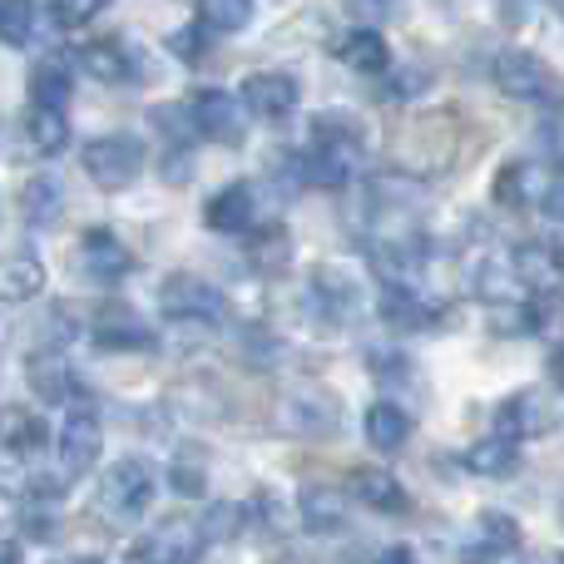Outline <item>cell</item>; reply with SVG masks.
I'll return each instance as SVG.
<instances>
[{
  "label": "cell",
  "instance_id": "41",
  "mask_svg": "<svg viewBox=\"0 0 564 564\" xmlns=\"http://www.w3.org/2000/svg\"><path fill=\"white\" fill-rule=\"evenodd\" d=\"M560 520H564V490H560Z\"/></svg>",
  "mask_w": 564,
  "mask_h": 564
},
{
  "label": "cell",
  "instance_id": "31",
  "mask_svg": "<svg viewBox=\"0 0 564 564\" xmlns=\"http://www.w3.org/2000/svg\"><path fill=\"white\" fill-rule=\"evenodd\" d=\"M20 208H25L30 224H50V218L65 208V188L55 178H30L25 194H20Z\"/></svg>",
  "mask_w": 564,
  "mask_h": 564
},
{
  "label": "cell",
  "instance_id": "11",
  "mask_svg": "<svg viewBox=\"0 0 564 564\" xmlns=\"http://www.w3.org/2000/svg\"><path fill=\"white\" fill-rule=\"evenodd\" d=\"M490 85L510 99H545L555 89V75H550L545 59L525 55V50H500L490 59Z\"/></svg>",
  "mask_w": 564,
  "mask_h": 564
},
{
  "label": "cell",
  "instance_id": "34",
  "mask_svg": "<svg viewBox=\"0 0 564 564\" xmlns=\"http://www.w3.org/2000/svg\"><path fill=\"white\" fill-rule=\"evenodd\" d=\"M253 263L263 268V273L288 263V234H282V228H263V238L253 243Z\"/></svg>",
  "mask_w": 564,
  "mask_h": 564
},
{
  "label": "cell",
  "instance_id": "4",
  "mask_svg": "<svg viewBox=\"0 0 564 564\" xmlns=\"http://www.w3.org/2000/svg\"><path fill=\"white\" fill-rule=\"evenodd\" d=\"M79 164H85V174H89L95 188H105V194H124V188L139 178V169H144V144L129 139V134L89 139L85 154H79Z\"/></svg>",
  "mask_w": 564,
  "mask_h": 564
},
{
  "label": "cell",
  "instance_id": "1",
  "mask_svg": "<svg viewBox=\"0 0 564 564\" xmlns=\"http://www.w3.org/2000/svg\"><path fill=\"white\" fill-rule=\"evenodd\" d=\"M361 154H367L361 129L351 124L347 115L327 109V115L312 119L307 144H302L297 159H292V174L312 188H341V184H351V174L361 169Z\"/></svg>",
  "mask_w": 564,
  "mask_h": 564
},
{
  "label": "cell",
  "instance_id": "30",
  "mask_svg": "<svg viewBox=\"0 0 564 564\" xmlns=\"http://www.w3.org/2000/svg\"><path fill=\"white\" fill-rule=\"evenodd\" d=\"M25 134H30V149L45 159L65 154L69 144V119L65 115H50V109H30L25 115Z\"/></svg>",
  "mask_w": 564,
  "mask_h": 564
},
{
  "label": "cell",
  "instance_id": "40",
  "mask_svg": "<svg viewBox=\"0 0 564 564\" xmlns=\"http://www.w3.org/2000/svg\"><path fill=\"white\" fill-rule=\"evenodd\" d=\"M55 564H105V560H85V555H75V560H55Z\"/></svg>",
  "mask_w": 564,
  "mask_h": 564
},
{
  "label": "cell",
  "instance_id": "38",
  "mask_svg": "<svg viewBox=\"0 0 564 564\" xmlns=\"http://www.w3.org/2000/svg\"><path fill=\"white\" fill-rule=\"evenodd\" d=\"M550 381H555V391H564V347L550 357Z\"/></svg>",
  "mask_w": 564,
  "mask_h": 564
},
{
  "label": "cell",
  "instance_id": "15",
  "mask_svg": "<svg viewBox=\"0 0 564 564\" xmlns=\"http://www.w3.org/2000/svg\"><path fill=\"white\" fill-rule=\"evenodd\" d=\"M312 292H317L322 312H327L332 322H357V317H367V307H371L367 288H361L347 268H332V263L312 273Z\"/></svg>",
  "mask_w": 564,
  "mask_h": 564
},
{
  "label": "cell",
  "instance_id": "7",
  "mask_svg": "<svg viewBox=\"0 0 564 564\" xmlns=\"http://www.w3.org/2000/svg\"><path fill=\"white\" fill-rule=\"evenodd\" d=\"M188 124H194V134L208 139V144L238 149L248 139V115H243V105H238V95H228V89H198L194 105H188Z\"/></svg>",
  "mask_w": 564,
  "mask_h": 564
},
{
  "label": "cell",
  "instance_id": "13",
  "mask_svg": "<svg viewBox=\"0 0 564 564\" xmlns=\"http://www.w3.org/2000/svg\"><path fill=\"white\" fill-rule=\"evenodd\" d=\"M258 188L253 184H228V188H218L214 198L204 204V224L214 228V234H228V238H248L258 228Z\"/></svg>",
  "mask_w": 564,
  "mask_h": 564
},
{
  "label": "cell",
  "instance_id": "24",
  "mask_svg": "<svg viewBox=\"0 0 564 564\" xmlns=\"http://www.w3.org/2000/svg\"><path fill=\"white\" fill-rule=\"evenodd\" d=\"M466 470L480 480H510L520 476V446L506 436H486L466 451Z\"/></svg>",
  "mask_w": 564,
  "mask_h": 564
},
{
  "label": "cell",
  "instance_id": "8",
  "mask_svg": "<svg viewBox=\"0 0 564 564\" xmlns=\"http://www.w3.org/2000/svg\"><path fill=\"white\" fill-rule=\"evenodd\" d=\"M555 401L545 397L540 387H525V391H516V397L506 401V406L496 411V436H506V441H540V436H550L555 431Z\"/></svg>",
  "mask_w": 564,
  "mask_h": 564
},
{
  "label": "cell",
  "instance_id": "20",
  "mask_svg": "<svg viewBox=\"0 0 564 564\" xmlns=\"http://www.w3.org/2000/svg\"><path fill=\"white\" fill-rule=\"evenodd\" d=\"M50 441V426L40 411H25V406H0V451H10L15 460H30L40 456Z\"/></svg>",
  "mask_w": 564,
  "mask_h": 564
},
{
  "label": "cell",
  "instance_id": "28",
  "mask_svg": "<svg viewBox=\"0 0 564 564\" xmlns=\"http://www.w3.org/2000/svg\"><path fill=\"white\" fill-rule=\"evenodd\" d=\"M79 65H85L95 79H105V85H124V79H134V65H129V55H124L119 40H95V45H85L79 50Z\"/></svg>",
  "mask_w": 564,
  "mask_h": 564
},
{
  "label": "cell",
  "instance_id": "39",
  "mask_svg": "<svg viewBox=\"0 0 564 564\" xmlns=\"http://www.w3.org/2000/svg\"><path fill=\"white\" fill-rule=\"evenodd\" d=\"M377 564H416V560H411V550H391V555H381Z\"/></svg>",
  "mask_w": 564,
  "mask_h": 564
},
{
  "label": "cell",
  "instance_id": "10",
  "mask_svg": "<svg viewBox=\"0 0 564 564\" xmlns=\"http://www.w3.org/2000/svg\"><path fill=\"white\" fill-rule=\"evenodd\" d=\"M302 99V85L292 75H282V69H263V75H248L243 89H238V105H243L248 119H268V124H278V119H288L292 109H297Z\"/></svg>",
  "mask_w": 564,
  "mask_h": 564
},
{
  "label": "cell",
  "instance_id": "22",
  "mask_svg": "<svg viewBox=\"0 0 564 564\" xmlns=\"http://www.w3.org/2000/svg\"><path fill=\"white\" fill-rule=\"evenodd\" d=\"M297 525L317 530V535H332V530L347 525V496L337 486H307L297 500Z\"/></svg>",
  "mask_w": 564,
  "mask_h": 564
},
{
  "label": "cell",
  "instance_id": "18",
  "mask_svg": "<svg viewBox=\"0 0 564 564\" xmlns=\"http://www.w3.org/2000/svg\"><path fill=\"white\" fill-rule=\"evenodd\" d=\"M332 55L351 69V75H367V79H387L391 75V50L381 40V30H341L332 40Z\"/></svg>",
  "mask_w": 564,
  "mask_h": 564
},
{
  "label": "cell",
  "instance_id": "3",
  "mask_svg": "<svg viewBox=\"0 0 564 564\" xmlns=\"http://www.w3.org/2000/svg\"><path fill=\"white\" fill-rule=\"evenodd\" d=\"M154 490H159L154 466H149V460L124 456V460H115V466L105 470L95 500H99V510H105L109 520H134V516H144V510L154 506Z\"/></svg>",
  "mask_w": 564,
  "mask_h": 564
},
{
  "label": "cell",
  "instance_id": "33",
  "mask_svg": "<svg viewBox=\"0 0 564 564\" xmlns=\"http://www.w3.org/2000/svg\"><path fill=\"white\" fill-rule=\"evenodd\" d=\"M0 40H6V45H30V40H35V10L0 6Z\"/></svg>",
  "mask_w": 564,
  "mask_h": 564
},
{
  "label": "cell",
  "instance_id": "6",
  "mask_svg": "<svg viewBox=\"0 0 564 564\" xmlns=\"http://www.w3.org/2000/svg\"><path fill=\"white\" fill-rule=\"evenodd\" d=\"M159 307L178 322H224L228 297L198 273H169L159 282Z\"/></svg>",
  "mask_w": 564,
  "mask_h": 564
},
{
  "label": "cell",
  "instance_id": "29",
  "mask_svg": "<svg viewBox=\"0 0 564 564\" xmlns=\"http://www.w3.org/2000/svg\"><path fill=\"white\" fill-rule=\"evenodd\" d=\"M248 20H253V6H248V0H204V6H198V30H204L208 40L238 35Z\"/></svg>",
  "mask_w": 564,
  "mask_h": 564
},
{
  "label": "cell",
  "instance_id": "14",
  "mask_svg": "<svg viewBox=\"0 0 564 564\" xmlns=\"http://www.w3.org/2000/svg\"><path fill=\"white\" fill-rule=\"evenodd\" d=\"M510 273H516L520 292H535V297H550V292H564V258L555 243H540V238H530V243H520L516 253H510Z\"/></svg>",
  "mask_w": 564,
  "mask_h": 564
},
{
  "label": "cell",
  "instance_id": "2",
  "mask_svg": "<svg viewBox=\"0 0 564 564\" xmlns=\"http://www.w3.org/2000/svg\"><path fill=\"white\" fill-rule=\"evenodd\" d=\"M496 204L516 214L564 218V159H520L496 174Z\"/></svg>",
  "mask_w": 564,
  "mask_h": 564
},
{
  "label": "cell",
  "instance_id": "37",
  "mask_svg": "<svg viewBox=\"0 0 564 564\" xmlns=\"http://www.w3.org/2000/svg\"><path fill=\"white\" fill-rule=\"evenodd\" d=\"M174 490H178V496H204V470L178 460V466H174Z\"/></svg>",
  "mask_w": 564,
  "mask_h": 564
},
{
  "label": "cell",
  "instance_id": "42",
  "mask_svg": "<svg viewBox=\"0 0 564 564\" xmlns=\"http://www.w3.org/2000/svg\"><path fill=\"white\" fill-rule=\"evenodd\" d=\"M560 258H564V243H560Z\"/></svg>",
  "mask_w": 564,
  "mask_h": 564
},
{
  "label": "cell",
  "instance_id": "43",
  "mask_svg": "<svg viewBox=\"0 0 564 564\" xmlns=\"http://www.w3.org/2000/svg\"><path fill=\"white\" fill-rule=\"evenodd\" d=\"M560 347H564V341H560Z\"/></svg>",
  "mask_w": 564,
  "mask_h": 564
},
{
  "label": "cell",
  "instance_id": "19",
  "mask_svg": "<svg viewBox=\"0 0 564 564\" xmlns=\"http://www.w3.org/2000/svg\"><path fill=\"white\" fill-rule=\"evenodd\" d=\"M282 426H288L292 436H327V431L337 426V406H332L317 387L288 391V401H282Z\"/></svg>",
  "mask_w": 564,
  "mask_h": 564
},
{
  "label": "cell",
  "instance_id": "5",
  "mask_svg": "<svg viewBox=\"0 0 564 564\" xmlns=\"http://www.w3.org/2000/svg\"><path fill=\"white\" fill-rule=\"evenodd\" d=\"M204 535L194 516H169L129 550V564H198L204 560Z\"/></svg>",
  "mask_w": 564,
  "mask_h": 564
},
{
  "label": "cell",
  "instance_id": "26",
  "mask_svg": "<svg viewBox=\"0 0 564 564\" xmlns=\"http://www.w3.org/2000/svg\"><path fill=\"white\" fill-rule=\"evenodd\" d=\"M45 288V268L35 253H6L0 258V302H30Z\"/></svg>",
  "mask_w": 564,
  "mask_h": 564
},
{
  "label": "cell",
  "instance_id": "25",
  "mask_svg": "<svg viewBox=\"0 0 564 564\" xmlns=\"http://www.w3.org/2000/svg\"><path fill=\"white\" fill-rule=\"evenodd\" d=\"M361 431H367V446L371 451L391 456V451H401L411 441V416L397 406V401H377V406L367 411V421H361Z\"/></svg>",
  "mask_w": 564,
  "mask_h": 564
},
{
  "label": "cell",
  "instance_id": "21",
  "mask_svg": "<svg viewBox=\"0 0 564 564\" xmlns=\"http://www.w3.org/2000/svg\"><path fill=\"white\" fill-rule=\"evenodd\" d=\"M347 486L367 510H381V516H401V510H406V490H401V480L381 466H357Z\"/></svg>",
  "mask_w": 564,
  "mask_h": 564
},
{
  "label": "cell",
  "instance_id": "16",
  "mask_svg": "<svg viewBox=\"0 0 564 564\" xmlns=\"http://www.w3.org/2000/svg\"><path fill=\"white\" fill-rule=\"evenodd\" d=\"M516 550H520V525L516 520L500 516V510L476 516V525H470V535H466V560L500 564V560H516Z\"/></svg>",
  "mask_w": 564,
  "mask_h": 564
},
{
  "label": "cell",
  "instance_id": "36",
  "mask_svg": "<svg viewBox=\"0 0 564 564\" xmlns=\"http://www.w3.org/2000/svg\"><path fill=\"white\" fill-rule=\"evenodd\" d=\"M426 85H431L426 69H401V75L391 79V95H397V99H416V95H426Z\"/></svg>",
  "mask_w": 564,
  "mask_h": 564
},
{
  "label": "cell",
  "instance_id": "32",
  "mask_svg": "<svg viewBox=\"0 0 564 564\" xmlns=\"http://www.w3.org/2000/svg\"><path fill=\"white\" fill-rule=\"evenodd\" d=\"M194 520H198V535H204V545H218V540H234L238 530H243L248 510L234 506V500H224V506H208L204 516H194Z\"/></svg>",
  "mask_w": 564,
  "mask_h": 564
},
{
  "label": "cell",
  "instance_id": "17",
  "mask_svg": "<svg viewBox=\"0 0 564 564\" xmlns=\"http://www.w3.org/2000/svg\"><path fill=\"white\" fill-rule=\"evenodd\" d=\"M79 263L95 282H119L134 273V253L115 238V228H85L79 238Z\"/></svg>",
  "mask_w": 564,
  "mask_h": 564
},
{
  "label": "cell",
  "instance_id": "27",
  "mask_svg": "<svg viewBox=\"0 0 564 564\" xmlns=\"http://www.w3.org/2000/svg\"><path fill=\"white\" fill-rule=\"evenodd\" d=\"M69 99H75V79L65 65L45 59V65L30 75V109H50V115H65Z\"/></svg>",
  "mask_w": 564,
  "mask_h": 564
},
{
  "label": "cell",
  "instance_id": "9",
  "mask_svg": "<svg viewBox=\"0 0 564 564\" xmlns=\"http://www.w3.org/2000/svg\"><path fill=\"white\" fill-rule=\"evenodd\" d=\"M89 337H95V347L105 351H159V337L149 332V322L139 317L134 307H124V302H109V307H99L95 317H89Z\"/></svg>",
  "mask_w": 564,
  "mask_h": 564
},
{
  "label": "cell",
  "instance_id": "12",
  "mask_svg": "<svg viewBox=\"0 0 564 564\" xmlns=\"http://www.w3.org/2000/svg\"><path fill=\"white\" fill-rule=\"evenodd\" d=\"M55 451H59V476L79 480L95 470L99 451H105V431H99V421L89 416V411H69L59 436H55Z\"/></svg>",
  "mask_w": 564,
  "mask_h": 564
},
{
  "label": "cell",
  "instance_id": "35",
  "mask_svg": "<svg viewBox=\"0 0 564 564\" xmlns=\"http://www.w3.org/2000/svg\"><path fill=\"white\" fill-rule=\"evenodd\" d=\"M45 15L55 20L59 30H79V25H89V20L99 15V6H50Z\"/></svg>",
  "mask_w": 564,
  "mask_h": 564
},
{
  "label": "cell",
  "instance_id": "23",
  "mask_svg": "<svg viewBox=\"0 0 564 564\" xmlns=\"http://www.w3.org/2000/svg\"><path fill=\"white\" fill-rule=\"evenodd\" d=\"M30 381H35V391L50 401V406H65V401H85L89 391H85V381L75 377V371L65 367V357H35L30 361Z\"/></svg>",
  "mask_w": 564,
  "mask_h": 564
}]
</instances>
